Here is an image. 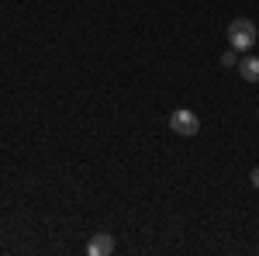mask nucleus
Listing matches in <instances>:
<instances>
[{
	"instance_id": "obj_3",
	"label": "nucleus",
	"mask_w": 259,
	"mask_h": 256,
	"mask_svg": "<svg viewBox=\"0 0 259 256\" xmlns=\"http://www.w3.org/2000/svg\"><path fill=\"white\" fill-rule=\"evenodd\" d=\"M114 246H118V242H114L111 232H94V239L87 242V253H90V256H111V253H114Z\"/></svg>"
},
{
	"instance_id": "obj_6",
	"label": "nucleus",
	"mask_w": 259,
	"mask_h": 256,
	"mask_svg": "<svg viewBox=\"0 0 259 256\" xmlns=\"http://www.w3.org/2000/svg\"><path fill=\"white\" fill-rule=\"evenodd\" d=\"M249 180H252V187H256V191H259V166H256V170H252V177H249Z\"/></svg>"
},
{
	"instance_id": "obj_5",
	"label": "nucleus",
	"mask_w": 259,
	"mask_h": 256,
	"mask_svg": "<svg viewBox=\"0 0 259 256\" xmlns=\"http://www.w3.org/2000/svg\"><path fill=\"white\" fill-rule=\"evenodd\" d=\"M221 66H228V69H232V66H239V56H235V49H228V52L221 56Z\"/></svg>"
},
{
	"instance_id": "obj_1",
	"label": "nucleus",
	"mask_w": 259,
	"mask_h": 256,
	"mask_svg": "<svg viewBox=\"0 0 259 256\" xmlns=\"http://www.w3.org/2000/svg\"><path fill=\"white\" fill-rule=\"evenodd\" d=\"M259 31H256V21L249 18H235L232 24H228V42H232V49L235 52H249L252 45H256Z\"/></svg>"
},
{
	"instance_id": "obj_4",
	"label": "nucleus",
	"mask_w": 259,
	"mask_h": 256,
	"mask_svg": "<svg viewBox=\"0 0 259 256\" xmlns=\"http://www.w3.org/2000/svg\"><path fill=\"white\" fill-rule=\"evenodd\" d=\"M239 73H242V80H249V83H259V59H256V56L242 59V62H239Z\"/></svg>"
},
{
	"instance_id": "obj_2",
	"label": "nucleus",
	"mask_w": 259,
	"mask_h": 256,
	"mask_svg": "<svg viewBox=\"0 0 259 256\" xmlns=\"http://www.w3.org/2000/svg\"><path fill=\"white\" fill-rule=\"evenodd\" d=\"M169 128H173L177 135H183V138H194V135L200 132L197 111H190V107H180V111H173V115H169Z\"/></svg>"
}]
</instances>
